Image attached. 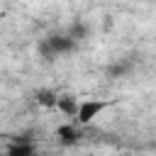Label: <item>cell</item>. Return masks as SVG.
Returning a JSON list of instances; mask_svg holds the SVG:
<instances>
[{
	"instance_id": "obj_1",
	"label": "cell",
	"mask_w": 156,
	"mask_h": 156,
	"mask_svg": "<svg viewBox=\"0 0 156 156\" xmlns=\"http://www.w3.org/2000/svg\"><path fill=\"white\" fill-rule=\"evenodd\" d=\"M105 107H107L105 100H85V102H80L78 110H76V119H78V124H88V122H93V117H98Z\"/></svg>"
}]
</instances>
